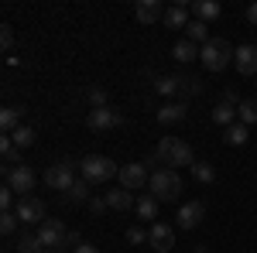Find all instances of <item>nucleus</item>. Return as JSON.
<instances>
[{
	"mask_svg": "<svg viewBox=\"0 0 257 253\" xmlns=\"http://www.w3.org/2000/svg\"><path fill=\"white\" fill-rule=\"evenodd\" d=\"M11 137V140H14V144H18L21 151H24V147H31V144H35V130H31V127H18V130H14V134H7Z\"/></svg>",
	"mask_w": 257,
	"mask_h": 253,
	"instance_id": "nucleus-29",
	"label": "nucleus"
},
{
	"mask_svg": "<svg viewBox=\"0 0 257 253\" xmlns=\"http://www.w3.org/2000/svg\"><path fill=\"white\" fill-rule=\"evenodd\" d=\"M7 188L21 198H28V192L35 188V171L28 168V164H14V168H7Z\"/></svg>",
	"mask_w": 257,
	"mask_h": 253,
	"instance_id": "nucleus-8",
	"label": "nucleus"
},
{
	"mask_svg": "<svg viewBox=\"0 0 257 253\" xmlns=\"http://www.w3.org/2000/svg\"><path fill=\"white\" fill-rule=\"evenodd\" d=\"M199 52H202V48H199L196 41H189V38H182L175 48H172L175 62H185V65H189V62H196V59H199Z\"/></svg>",
	"mask_w": 257,
	"mask_h": 253,
	"instance_id": "nucleus-20",
	"label": "nucleus"
},
{
	"mask_svg": "<svg viewBox=\"0 0 257 253\" xmlns=\"http://www.w3.org/2000/svg\"><path fill=\"white\" fill-rule=\"evenodd\" d=\"M41 253H55V250H41Z\"/></svg>",
	"mask_w": 257,
	"mask_h": 253,
	"instance_id": "nucleus-40",
	"label": "nucleus"
},
{
	"mask_svg": "<svg viewBox=\"0 0 257 253\" xmlns=\"http://www.w3.org/2000/svg\"><path fill=\"white\" fill-rule=\"evenodd\" d=\"M247 21H250V24H254V28H257V0H254V4H250V7H247Z\"/></svg>",
	"mask_w": 257,
	"mask_h": 253,
	"instance_id": "nucleus-38",
	"label": "nucleus"
},
{
	"mask_svg": "<svg viewBox=\"0 0 257 253\" xmlns=\"http://www.w3.org/2000/svg\"><path fill=\"white\" fill-rule=\"evenodd\" d=\"M155 89H158L161 96H175V93H182V79L178 76H161L158 82H155Z\"/></svg>",
	"mask_w": 257,
	"mask_h": 253,
	"instance_id": "nucleus-28",
	"label": "nucleus"
},
{
	"mask_svg": "<svg viewBox=\"0 0 257 253\" xmlns=\"http://www.w3.org/2000/svg\"><path fill=\"white\" fill-rule=\"evenodd\" d=\"M0 154H4V161H7V168L21 164V147L11 140V137H0Z\"/></svg>",
	"mask_w": 257,
	"mask_h": 253,
	"instance_id": "nucleus-27",
	"label": "nucleus"
},
{
	"mask_svg": "<svg viewBox=\"0 0 257 253\" xmlns=\"http://www.w3.org/2000/svg\"><path fill=\"white\" fill-rule=\"evenodd\" d=\"M237 120H240V123H247V127H254V123H257V99H240Z\"/></svg>",
	"mask_w": 257,
	"mask_h": 253,
	"instance_id": "nucleus-26",
	"label": "nucleus"
},
{
	"mask_svg": "<svg viewBox=\"0 0 257 253\" xmlns=\"http://www.w3.org/2000/svg\"><path fill=\"white\" fill-rule=\"evenodd\" d=\"M86 96H89V103H93V110H99V106H110V103H106V89H99V86H93Z\"/></svg>",
	"mask_w": 257,
	"mask_h": 253,
	"instance_id": "nucleus-33",
	"label": "nucleus"
},
{
	"mask_svg": "<svg viewBox=\"0 0 257 253\" xmlns=\"http://www.w3.org/2000/svg\"><path fill=\"white\" fill-rule=\"evenodd\" d=\"M79 171L82 178L89 181V185H103V181H110V178L120 175V168L110 161V157H99V154H89L79 161Z\"/></svg>",
	"mask_w": 257,
	"mask_h": 253,
	"instance_id": "nucleus-4",
	"label": "nucleus"
},
{
	"mask_svg": "<svg viewBox=\"0 0 257 253\" xmlns=\"http://www.w3.org/2000/svg\"><path fill=\"white\" fill-rule=\"evenodd\" d=\"M233 65L240 76H257V45H240L233 55Z\"/></svg>",
	"mask_w": 257,
	"mask_h": 253,
	"instance_id": "nucleus-14",
	"label": "nucleus"
},
{
	"mask_svg": "<svg viewBox=\"0 0 257 253\" xmlns=\"http://www.w3.org/2000/svg\"><path fill=\"white\" fill-rule=\"evenodd\" d=\"M0 209H4V212H14V209H18V205H14V192H11V188H4V192H0Z\"/></svg>",
	"mask_w": 257,
	"mask_h": 253,
	"instance_id": "nucleus-35",
	"label": "nucleus"
},
{
	"mask_svg": "<svg viewBox=\"0 0 257 253\" xmlns=\"http://www.w3.org/2000/svg\"><path fill=\"white\" fill-rule=\"evenodd\" d=\"M134 212H138L141 219H158V198H155V195H141Z\"/></svg>",
	"mask_w": 257,
	"mask_h": 253,
	"instance_id": "nucleus-24",
	"label": "nucleus"
},
{
	"mask_svg": "<svg viewBox=\"0 0 257 253\" xmlns=\"http://www.w3.org/2000/svg\"><path fill=\"white\" fill-rule=\"evenodd\" d=\"M123 117H120V110L113 106H99V110H89V117H86V127L89 130H96V134H106V130H117Z\"/></svg>",
	"mask_w": 257,
	"mask_h": 253,
	"instance_id": "nucleus-6",
	"label": "nucleus"
},
{
	"mask_svg": "<svg viewBox=\"0 0 257 253\" xmlns=\"http://www.w3.org/2000/svg\"><path fill=\"white\" fill-rule=\"evenodd\" d=\"M18 222H21V219L14 212H0V233H4V236H14V233H18Z\"/></svg>",
	"mask_w": 257,
	"mask_h": 253,
	"instance_id": "nucleus-31",
	"label": "nucleus"
},
{
	"mask_svg": "<svg viewBox=\"0 0 257 253\" xmlns=\"http://www.w3.org/2000/svg\"><path fill=\"white\" fill-rule=\"evenodd\" d=\"M72 253H99V250H96V246H93V243H79V246H76V250H72Z\"/></svg>",
	"mask_w": 257,
	"mask_h": 253,
	"instance_id": "nucleus-39",
	"label": "nucleus"
},
{
	"mask_svg": "<svg viewBox=\"0 0 257 253\" xmlns=\"http://www.w3.org/2000/svg\"><path fill=\"white\" fill-rule=\"evenodd\" d=\"M103 209H110V205H106V198H89V212H93V215H99Z\"/></svg>",
	"mask_w": 257,
	"mask_h": 253,
	"instance_id": "nucleus-37",
	"label": "nucleus"
},
{
	"mask_svg": "<svg viewBox=\"0 0 257 253\" xmlns=\"http://www.w3.org/2000/svg\"><path fill=\"white\" fill-rule=\"evenodd\" d=\"M185 38L189 41H196L199 48H202V45H206V41H209V24H206V21H189V28H185Z\"/></svg>",
	"mask_w": 257,
	"mask_h": 253,
	"instance_id": "nucleus-22",
	"label": "nucleus"
},
{
	"mask_svg": "<svg viewBox=\"0 0 257 253\" xmlns=\"http://www.w3.org/2000/svg\"><path fill=\"white\" fill-rule=\"evenodd\" d=\"M175 219H178V229H196L199 222L206 219V202H185Z\"/></svg>",
	"mask_w": 257,
	"mask_h": 253,
	"instance_id": "nucleus-11",
	"label": "nucleus"
},
{
	"mask_svg": "<svg viewBox=\"0 0 257 253\" xmlns=\"http://www.w3.org/2000/svg\"><path fill=\"white\" fill-rule=\"evenodd\" d=\"M189 14H192V7H185V4H175V7H168L165 11V24L168 28H189Z\"/></svg>",
	"mask_w": 257,
	"mask_h": 253,
	"instance_id": "nucleus-18",
	"label": "nucleus"
},
{
	"mask_svg": "<svg viewBox=\"0 0 257 253\" xmlns=\"http://www.w3.org/2000/svg\"><path fill=\"white\" fill-rule=\"evenodd\" d=\"M213 123L223 127V130H226V127H233V123H237V106H233V103H226V99L216 103V106H213Z\"/></svg>",
	"mask_w": 257,
	"mask_h": 253,
	"instance_id": "nucleus-17",
	"label": "nucleus"
},
{
	"mask_svg": "<svg viewBox=\"0 0 257 253\" xmlns=\"http://www.w3.org/2000/svg\"><path fill=\"white\" fill-rule=\"evenodd\" d=\"M103 198H106V205H110L113 212H131V209L138 205V198L127 192V188H110V192L103 195Z\"/></svg>",
	"mask_w": 257,
	"mask_h": 253,
	"instance_id": "nucleus-16",
	"label": "nucleus"
},
{
	"mask_svg": "<svg viewBox=\"0 0 257 253\" xmlns=\"http://www.w3.org/2000/svg\"><path fill=\"white\" fill-rule=\"evenodd\" d=\"M192 178H196L199 185H213V181H216V168H213L209 161H196V164H192Z\"/></svg>",
	"mask_w": 257,
	"mask_h": 253,
	"instance_id": "nucleus-25",
	"label": "nucleus"
},
{
	"mask_svg": "<svg viewBox=\"0 0 257 253\" xmlns=\"http://www.w3.org/2000/svg\"><path fill=\"white\" fill-rule=\"evenodd\" d=\"M185 117H189V106H185V103H178V99L158 106V123H165V127H175V123H182Z\"/></svg>",
	"mask_w": 257,
	"mask_h": 253,
	"instance_id": "nucleus-15",
	"label": "nucleus"
},
{
	"mask_svg": "<svg viewBox=\"0 0 257 253\" xmlns=\"http://www.w3.org/2000/svg\"><path fill=\"white\" fill-rule=\"evenodd\" d=\"M117 178H120V188H127V192H138V188H144V185L151 181V175H148V168H144V161H134V164H123Z\"/></svg>",
	"mask_w": 257,
	"mask_h": 253,
	"instance_id": "nucleus-9",
	"label": "nucleus"
},
{
	"mask_svg": "<svg viewBox=\"0 0 257 253\" xmlns=\"http://www.w3.org/2000/svg\"><path fill=\"white\" fill-rule=\"evenodd\" d=\"M45 185L52 188V192H72V185H76V168H72V161H55V164H48L45 168Z\"/></svg>",
	"mask_w": 257,
	"mask_h": 253,
	"instance_id": "nucleus-5",
	"label": "nucleus"
},
{
	"mask_svg": "<svg viewBox=\"0 0 257 253\" xmlns=\"http://www.w3.org/2000/svg\"><path fill=\"white\" fill-rule=\"evenodd\" d=\"M69 198H72V202H89V181H86V178H79V181L72 185Z\"/></svg>",
	"mask_w": 257,
	"mask_h": 253,
	"instance_id": "nucleus-32",
	"label": "nucleus"
},
{
	"mask_svg": "<svg viewBox=\"0 0 257 253\" xmlns=\"http://www.w3.org/2000/svg\"><path fill=\"white\" fill-rule=\"evenodd\" d=\"M0 48H4V52H11V48H14V31H11V24H4V28H0Z\"/></svg>",
	"mask_w": 257,
	"mask_h": 253,
	"instance_id": "nucleus-34",
	"label": "nucleus"
},
{
	"mask_svg": "<svg viewBox=\"0 0 257 253\" xmlns=\"http://www.w3.org/2000/svg\"><path fill=\"white\" fill-rule=\"evenodd\" d=\"M148 243H151L158 253H168L172 246H175V229L165 226V222H155V226L148 229Z\"/></svg>",
	"mask_w": 257,
	"mask_h": 253,
	"instance_id": "nucleus-12",
	"label": "nucleus"
},
{
	"mask_svg": "<svg viewBox=\"0 0 257 253\" xmlns=\"http://www.w3.org/2000/svg\"><path fill=\"white\" fill-rule=\"evenodd\" d=\"M14 215H18L21 222H35V226H41V222H45V202L35 198V195H28V198H21V202H18Z\"/></svg>",
	"mask_w": 257,
	"mask_h": 253,
	"instance_id": "nucleus-10",
	"label": "nucleus"
},
{
	"mask_svg": "<svg viewBox=\"0 0 257 253\" xmlns=\"http://www.w3.org/2000/svg\"><path fill=\"white\" fill-rule=\"evenodd\" d=\"M158 161L161 164H168V168H192L196 164V154H192V147L185 144V140H178V137H161L158 140Z\"/></svg>",
	"mask_w": 257,
	"mask_h": 253,
	"instance_id": "nucleus-2",
	"label": "nucleus"
},
{
	"mask_svg": "<svg viewBox=\"0 0 257 253\" xmlns=\"http://www.w3.org/2000/svg\"><path fill=\"white\" fill-rule=\"evenodd\" d=\"M134 18H138V24H158V21H165V7L158 0H138Z\"/></svg>",
	"mask_w": 257,
	"mask_h": 253,
	"instance_id": "nucleus-13",
	"label": "nucleus"
},
{
	"mask_svg": "<svg viewBox=\"0 0 257 253\" xmlns=\"http://www.w3.org/2000/svg\"><path fill=\"white\" fill-rule=\"evenodd\" d=\"M45 246H41V239H38V233L35 236H21V243H18V253H41Z\"/></svg>",
	"mask_w": 257,
	"mask_h": 253,
	"instance_id": "nucleus-30",
	"label": "nucleus"
},
{
	"mask_svg": "<svg viewBox=\"0 0 257 253\" xmlns=\"http://www.w3.org/2000/svg\"><path fill=\"white\" fill-rule=\"evenodd\" d=\"M247 137H250V130H247V123H233V127H226V130H223V140H226V144H230V147H243V144H247Z\"/></svg>",
	"mask_w": 257,
	"mask_h": 253,
	"instance_id": "nucleus-21",
	"label": "nucleus"
},
{
	"mask_svg": "<svg viewBox=\"0 0 257 253\" xmlns=\"http://www.w3.org/2000/svg\"><path fill=\"white\" fill-rule=\"evenodd\" d=\"M233 55H237V48L226 38H209L202 45V52H199V62H202L209 72H223V69L233 62Z\"/></svg>",
	"mask_w": 257,
	"mask_h": 253,
	"instance_id": "nucleus-1",
	"label": "nucleus"
},
{
	"mask_svg": "<svg viewBox=\"0 0 257 253\" xmlns=\"http://www.w3.org/2000/svg\"><path fill=\"white\" fill-rule=\"evenodd\" d=\"M192 14H196V21H216L219 18V4L216 0H199V4H192Z\"/></svg>",
	"mask_w": 257,
	"mask_h": 253,
	"instance_id": "nucleus-23",
	"label": "nucleus"
},
{
	"mask_svg": "<svg viewBox=\"0 0 257 253\" xmlns=\"http://www.w3.org/2000/svg\"><path fill=\"white\" fill-rule=\"evenodd\" d=\"M148 188H151V195L158 202H175L178 192H182V178H178L175 168H158L151 175V181H148Z\"/></svg>",
	"mask_w": 257,
	"mask_h": 253,
	"instance_id": "nucleus-3",
	"label": "nucleus"
},
{
	"mask_svg": "<svg viewBox=\"0 0 257 253\" xmlns=\"http://www.w3.org/2000/svg\"><path fill=\"white\" fill-rule=\"evenodd\" d=\"M21 117H24L21 106H4V110H0V127H4V134H14L18 127H24Z\"/></svg>",
	"mask_w": 257,
	"mask_h": 253,
	"instance_id": "nucleus-19",
	"label": "nucleus"
},
{
	"mask_svg": "<svg viewBox=\"0 0 257 253\" xmlns=\"http://www.w3.org/2000/svg\"><path fill=\"white\" fill-rule=\"evenodd\" d=\"M38 239H41L45 250H62L65 239H69V229L62 226L59 219H45V222L38 226Z\"/></svg>",
	"mask_w": 257,
	"mask_h": 253,
	"instance_id": "nucleus-7",
	"label": "nucleus"
},
{
	"mask_svg": "<svg viewBox=\"0 0 257 253\" xmlns=\"http://www.w3.org/2000/svg\"><path fill=\"white\" fill-rule=\"evenodd\" d=\"M144 239H148L144 229H138V226H131V229H127V243H144Z\"/></svg>",
	"mask_w": 257,
	"mask_h": 253,
	"instance_id": "nucleus-36",
	"label": "nucleus"
}]
</instances>
